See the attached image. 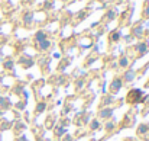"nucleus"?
Listing matches in <instances>:
<instances>
[{"label":"nucleus","mask_w":149,"mask_h":141,"mask_svg":"<svg viewBox=\"0 0 149 141\" xmlns=\"http://www.w3.org/2000/svg\"><path fill=\"white\" fill-rule=\"evenodd\" d=\"M142 97H143V92L141 89H130L127 92V96H126V103L136 106L138 103L142 102Z\"/></svg>","instance_id":"nucleus-1"},{"label":"nucleus","mask_w":149,"mask_h":141,"mask_svg":"<svg viewBox=\"0 0 149 141\" xmlns=\"http://www.w3.org/2000/svg\"><path fill=\"white\" fill-rule=\"evenodd\" d=\"M123 87V82H122V77H119V76H116L111 82H110V85H109V93L110 94H117L120 92V89Z\"/></svg>","instance_id":"nucleus-2"},{"label":"nucleus","mask_w":149,"mask_h":141,"mask_svg":"<svg viewBox=\"0 0 149 141\" xmlns=\"http://www.w3.org/2000/svg\"><path fill=\"white\" fill-rule=\"evenodd\" d=\"M136 79V71L133 68H126L122 74V82H123V86L125 85H130L132 82H135Z\"/></svg>","instance_id":"nucleus-3"},{"label":"nucleus","mask_w":149,"mask_h":141,"mask_svg":"<svg viewBox=\"0 0 149 141\" xmlns=\"http://www.w3.org/2000/svg\"><path fill=\"white\" fill-rule=\"evenodd\" d=\"M136 134L138 137H141L142 140L149 141V125L148 124H141L136 130Z\"/></svg>","instance_id":"nucleus-4"},{"label":"nucleus","mask_w":149,"mask_h":141,"mask_svg":"<svg viewBox=\"0 0 149 141\" xmlns=\"http://www.w3.org/2000/svg\"><path fill=\"white\" fill-rule=\"evenodd\" d=\"M113 112H114V108H111V106H107V108H101L99 109V119H110L111 118V115H113Z\"/></svg>","instance_id":"nucleus-5"},{"label":"nucleus","mask_w":149,"mask_h":141,"mask_svg":"<svg viewBox=\"0 0 149 141\" xmlns=\"http://www.w3.org/2000/svg\"><path fill=\"white\" fill-rule=\"evenodd\" d=\"M133 49H135V52H136L139 57H142L143 54H146L149 51V42H138V44L133 47Z\"/></svg>","instance_id":"nucleus-6"},{"label":"nucleus","mask_w":149,"mask_h":141,"mask_svg":"<svg viewBox=\"0 0 149 141\" xmlns=\"http://www.w3.org/2000/svg\"><path fill=\"white\" fill-rule=\"evenodd\" d=\"M111 103H114V96L113 94H103V97H101V100H100V105H99V109L101 108H107V106H110Z\"/></svg>","instance_id":"nucleus-7"},{"label":"nucleus","mask_w":149,"mask_h":141,"mask_svg":"<svg viewBox=\"0 0 149 141\" xmlns=\"http://www.w3.org/2000/svg\"><path fill=\"white\" fill-rule=\"evenodd\" d=\"M12 108V102L7 96H0V109L1 111H7Z\"/></svg>","instance_id":"nucleus-8"},{"label":"nucleus","mask_w":149,"mask_h":141,"mask_svg":"<svg viewBox=\"0 0 149 141\" xmlns=\"http://www.w3.org/2000/svg\"><path fill=\"white\" fill-rule=\"evenodd\" d=\"M33 63H35V61H33L31 57H28V55H22V57L19 58V64H20V66H23L25 68H29Z\"/></svg>","instance_id":"nucleus-9"},{"label":"nucleus","mask_w":149,"mask_h":141,"mask_svg":"<svg viewBox=\"0 0 149 141\" xmlns=\"http://www.w3.org/2000/svg\"><path fill=\"white\" fill-rule=\"evenodd\" d=\"M13 130H15V134H16V135H19L22 131H25V130H26V124H25V122H22V121H16V122L13 124Z\"/></svg>","instance_id":"nucleus-10"},{"label":"nucleus","mask_w":149,"mask_h":141,"mask_svg":"<svg viewBox=\"0 0 149 141\" xmlns=\"http://www.w3.org/2000/svg\"><path fill=\"white\" fill-rule=\"evenodd\" d=\"M129 64H130V61H129L127 55H122V57L119 58V61H117L119 68H127V67H129Z\"/></svg>","instance_id":"nucleus-11"},{"label":"nucleus","mask_w":149,"mask_h":141,"mask_svg":"<svg viewBox=\"0 0 149 141\" xmlns=\"http://www.w3.org/2000/svg\"><path fill=\"white\" fill-rule=\"evenodd\" d=\"M47 102L45 100H39L38 102V105H36V108H35V114L36 115H39V114H42V112H45L47 111Z\"/></svg>","instance_id":"nucleus-12"},{"label":"nucleus","mask_w":149,"mask_h":141,"mask_svg":"<svg viewBox=\"0 0 149 141\" xmlns=\"http://www.w3.org/2000/svg\"><path fill=\"white\" fill-rule=\"evenodd\" d=\"M54 135H55L56 138H62V137L65 135V128H64L62 125L54 127Z\"/></svg>","instance_id":"nucleus-13"},{"label":"nucleus","mask_w":149,"mask_h":141,"mask_svg":"<svg viewBox=\"0 0 149 141\" xmlns=\"http://www.w3.org/2000/svg\"><path fill=\"white\" fill-rule=\"evenodd\" d=\"M3 68H4L6 71H12V70L15 68V61H13L12 58L4 60V61H3Z\"/></svg>","instance_id":"nucleus-14"},{"label":"nucleus","mask_w":149,"mask_h":141,"mask_svg":"<svg viewBox=\"0 0 149 141\" xmlns=\"http://www.w3.org/2000/svg\"><path fill=\"white\" fill-rule=\"evenodd\" d=\"M101 127H103V125H101V121H100L99 118H96V119H93V121L90 122V130H91V131H97Z\"/></svg>","instance_id":"nucleus-15"},{"label":"nucleus","mask_w":149,"mask_h":141,"mask_svg":"<svg viewBox=\"0 0 149 141\" xmlns=\"http://www.w3.org/2000/svg\"><path fill=\"white\" fill-rule=\"evenodd\" d=\"M44 39H48L47 32H44V31L36 32V35H35V42H36V44H39V42H41V41H44Z\"/></svg>","instance_id":"nucleus-16"},{"label":"nucleus","mask_w":149,"mask_h":141,"mask_svg":"<svg viewBox=\"0 0 149 141\" xmlns=\"http://www.w3.org/2000/svg\"><path fill=\"white\" fill-rule=\"evenodd\" d=\"M38 48L41 49V51H47V49H49L51 48V41L49 39H44V41H41L39 44H36Z\"/></svg>","instance_id":"nucleus-17"},{"label":"nucleus","mask_w":149,"mask_h":141,"mask_svg":"<svg viewBox=\"0 0 149 141\" xmlns=\"http://www.w3.org/2000/svg\"><path fill=\"white\" fill-rule=\"evenodd\" d=\"M132 35L136 37V38H142V35H143V28H142V26H135V28L132 29Z\"/></svg>","instance_id":"nucleus-18"},{"label":"nucleus","mask_w":149,"mask_h":141,"mask_svg":"<svg viewBox=\"0 0 149 141\" xmlns=\"http://www.w3.org/2000/svg\"><path fill=\"white\" fill-rule=\"evenodd\" d=\"M120 37H122V34H120V31H119V29L113 31V32L110 34V42H117V41L120 39Z\"/></svg>","instance_id":"nucleus-19"},{"label":"nucleus","mask_w":149,"mask_h":141,"mask_svg":"<svg viewBox=\"0 0 149 141\" xmlns=\"http://www.w3.org/2000/svg\"><path fill=\"white\" fill-rule=\"evenodd\" d=\"M142 102H143V111H142V115H146L149 112V94H146V96H143L142 97Z\"/></svg>","instance_id":"nucleus-20"},{"label":"nucleus","mask_w":149,"mask_h":141,"mask_svg":"<svg viewBox=\"0 0 149 141\" xmlns=\"http://www.w3.org/2000/svg\"><path fill=\"white\" fill-rule=\"evenodd\" d=\"M114 127H116V122H114V121H107V122L104 124V130H106L107 133L114 131Z\"/></svg>","instance_id":"nucleus-21"},{"label":"nucleus","mask_w":149,"mask_h":141,"mask_svg":"<svg viewBox=\"0 0 149 141\" xmlns=\"http://www.w3.org/2000/svg\"><path fill=\"white\" fill-rule=\"evenodd\" d=\"M12 122H9V121H6V119H3L1 122H0V131H6V130H9V128H12Z\"/></svg>","instance_id":"nucleus-22"},{"label":"nucleus","mask_w":149,"mask_h":141,"mask_svg":"<svg viewBox=\"0 0 149 141\" xmlns=\"http://www.w3.org/2000/svg\"><path fill=\"white\" fill-rule=\"evenodd\" d=\"M32 19H33V15H32V13H26V15L23 16V22H25V25H26V26H31Z\"/></svg>","instance_id":"nucleus-23"},{"label":"nucleus","mask_w":149,"mask_h":141,"mask_svg":"<svg viewBox=\"0 0 149 141\" xmlns=\"http://www.w3.org/2000/svg\"><path fill=\"white\" fill-rule=\"evenodd\" d=\"M84 83H86L84 79H77V82H75V92H78V90L84 86Z\"/></svg>","instance_id":"nucleus-24"},{"label":"nucleus","mask_w":149,"mask_h":141,"mask_svg":"<svg viewBox=\"0 0 149 141\" xmlns=\"http://www.w3.org/2000/svg\"><path fill=\"white\" fill-rule=\"evenodd\" d=\"M15 108L19 109V111H23L26 108V100H19L17 103H15Z\"/></svg>","instance_id":"nucleus-25"},{"label":"nucleus","mask_w":149,"mask_h":141,"mask_svg":"<svg viewBox=\"0 0 149 141\" xmlns=\"http://www.w3.org/2000/svg\"><path fill=\"white\" fill-rule=\"evenodd\" d=\"M142 16H143V18H146V19H149V1H146V3H145V7H143Z\"/></svg>","instance_id":"nucleus-26"},{"label":"nucleus","mask_w":149,"mask_h":141,"mask_svg":"<svg viewBox=\"0 0 149 141\" xmlns=\"http://www.w3.org/2000/svg\"><path fill=\"white\" fill-rule=\"evenodd\" d=\"M114 18H116V12H114V10L107 12V19H114Z\"/></svg>","instance_id":"nucleus-27"},{"label":"nucleus","mask_w":149,"mask_h":141,"mask_svg":"<svg viewBox=\"0 0 149 141\" xmlns=\"http://www.w3.org/2000/svg\"><path fill=\"white\" fill-rule=\"evenodd\" d=\"M15 141H29V140H28L25 135H19V137H16V140Z\"/></svg>","instance_id":"nucleus-28"},{"label":"nucleus","mask_w":149,"mask_h":141,"mask_svg":"<svg viewBox=\"0 0 149 141\" xmlns=\"http://www.w3.org/2000/svg\"><path fill=\"white\" fill-rule=\"evenodd\" d=\"M64 141H74V138L71 135H64Z\"/></svg>","instance_id":"nucleus-29"},{"label":"nucleus","mask_w":149,"mask_h":141,"mask_svg":"<svg viewBox=\"0 0 149 141\" xmlns=\"http://www.w3.org/2000/svg\"><path fill=\"white\" fill-rule=\"evenodd\" d=\"M123 141H135V140H133V138H130V137H127V138H125Z\"/></svg>","instance_id":"nucleus-30"},{"label":"nucleus","mask_w":149,"mask_h":141,"mask_svg":"<svg viewBox=\"0 0 149 141\" xmlns=\"http://www.w3.org/2000/svg\"><path fill=\"white\" fill-rule=\"evenodd\" d=\"M1 83H3V76L0 74V86H1Z\"/></svg>","instance_id":"nucleus-31"},{"label":"nucleus","mask_w":149,"mask_h":141,"mask_svg":"<svg viewBox=\"0 0 149 141\" xmlns=\"http://www.w3.org/2000/svg\"><path fill=\"white\" fill-rule=\"evenodd\" d=\"M145 87H149V82H146V83H145Z\"/></svg>","instance_id":"nucleus-32"}]
</instances>
